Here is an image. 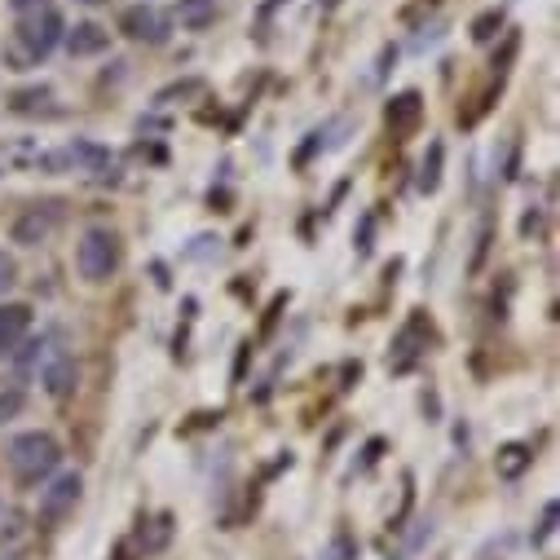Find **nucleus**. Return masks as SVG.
<instances>
[{
    "label": "nucleus",
    "mask_w": 560,
    "mask_h": 560,
    "mask_svg": "<svg viewBox=\"0 0 560 560\" xmlns=\"http://www.w3.org/2000/svg\"><path fill=\"white\" fill-rule=\"evenodd\" d=\"M419 119H424V102H419V93H397L388 102V124L393 132H410Z\"/></svg>",
    "instance_id": "obj_8"
},
{
    "label": "nucleus",
    "mask_w": 560,
    "mask_h": 560,
    "mask_svg": "<svg viewBox=\"0 0 560 560\" xmlns=\"http://www.w3.org/2000/svg\"><path fill=\"white\" fill-rule=\"evenodd\" d=\"M80 490H84L80 472H62V477H54L49 490H40V525H45V529H58V525L75 512Z\"/></svg>",
    "instance_id": "obj_4"
},
{
    "label": "nucleus",
    "mask_w": 560,
    "mask_h": 560,
    "mask_svg": "<svg viewBox=\"0 0 560 560\" xmlns=\"http://www.w3.org/2000/svg\"><path fill=\"white\" fill-rule=\"evenodd\" d=\"M208 10H212V0H182V19H190V23H203Z\"/></svg>",
    "instance_id": "obj_15"
},
{
    "label": "nucleus",
    "mask_w": 560,
    "mask_h": 560,
    "mask_svg": "<svg viewBox=\"0 0 560 560\" xmlns=\"http://www.w3.org/2000/svg\"><path fill=\"white\" fill-rule=\"evenodd\" d=\"M58 464H62V446H58L49 433H23V438L10 442V468H14L23 481H40V477H49Z\"/></svg>",
    "instance_id": "obj_2"
},
{
    "label": "nucleus",
    "mask_w": 560,
    "mask_h": 560,
    "mask_svg": "<svg viewBox=\"0 0 560 560\" xmlns=\"http://www.w3.org/2000/svg\"><path fill=\"white\" fill-rule=\"evenodd\" d=\"M119 32H124V36H132V40L164 45V40H168V19H164L155 5H132V10H124Z\"/></svg>",
    "instance_id": "obj_5"
},
{
    "label": "nucleus",
    "mask_w": 560,
    "mask_h": 560,
    "mask_svg": "<svg viewBox=\"0 0 560 560\" xmlns=\"http://www.w3.org/2000/svg\"><path fill=\"white\" fill-rule=\"evenodd\" d=\"M19 410H23V393H19V388L0 393V424H5V419H14Z\"/></svg>",
    "instance_id": "obj_13"
},
{
    "label": "nucleus",
    "mask_w": 560,
    "mask_h": 560,
    "mask_svg": "<svg viewBox=\"0 0 560 560\" xmlns=\"http://www.w3.org/2000/svg\"><path fill=\"white\" fill-rule=\"evenodd\" d=\"M0 560H10V556H0Z\"/></svg>",
    "instance_id": "obj_17"
},
{
    "label": "nucleus",
    "mask_w": 560,
    "mask_h": 560,
    "mask_svg": "<svg viewBox=\"0 0 560 560\" xmlns=\"http://www.w3.org/2000/svg\"><path fill=\"white\" fill-rule=\"evenodd\" d=\"M106 45H110V32H106V27H97V23H80L75 32H67V49H71L75 58L102 54Z\"/></svg>",
    "instance_id": "obj_9"
},
{
    "label": "nucleus",
    "mask_w": 560,
    "mask_h": 560,
    "mask_svg": "<svg viewBox=\"0 0 560 560\" xmlns=\"http://www.w3.org/2000/svg\"><path fill=\"white\" fill-rule=\"evenodd\" d=\"M49 230H54V212L32 208V212H23V217L14 221V243L36 247V243H45V238H49Z\"/></svg>",
    "instance_id": "obj_6"
},
{
    "label": "nucleus",
    "mask_w": 560,
    "mask_h": 560,
    "mask_svg": "<svg viewBox=\"0 0 560 560\" xmlns=\"http://www.w3.org/2000/svg\"><path fill=\"white\" fill-rule=\"evenodd\" d=\"M14 19H19V58L40 62L58 40H62V19L54 10V0H14Z\"/></svg>",
    "instance_id": "obj_1"
},
{
    "label": "nucleus",
    "mask_w": 560,
    "mask_h": 560,
    "mask_svg": "<svg viewBox=\"0 0 560 560\" xmlns=\"http://www.w3.org/2000/svg\"><path fill=\"white\" fill-rule=\"evenodd\" d=\"M529 464V451L525 446H503L499 451V477H521Z\"/></svg>",
    "instance_id": "obj_11"
},
{
    "label": "nucleus",
    "mask_w": 560,
    "mask_h": 560,
    "mask_svg": "<svg viewBox=\"0 0 560 560\" xmlns=\"http://www.w3.org/2000/svg\"><path fill=\"white\" fill-rule=\"evenodd\" d=\"M14 283H19V265H14L5 252H0V296H5Z\"/></svg>",
    "instance_id": "obj_14"
},
{
    "label": "nucleus",
    "mask_w": 560,
    "mask_h": 560,
    "mask_svg": "<svg viewBox=\"0 0 560 560\" xmlns=\"http://www.w3.org/2000/svg\"><path fill=\"white\" fill-rule=\"evenodd\" d=\"M27 323H32V310L27 305H5V310H0V358H5L23 340Z\"/></svg>",
    "instance_id": "obj_7"
},
{
    "label": "nucleus",
    "mask_w": 560,
    "mask_h": 560,
    "mask_svg": "<svg viewBox=\"0 0 560 560\" xmlns=\"http://www.w3.org/2000/svg\"><path fill=\"white\" fill-rule=\"evenodd\" d=\"M551 529H556V508H547V512H542V529L534 534V542H547V538H551Z\"/></svg>",
    "instance_id": "obj_16"
},
{
    "label": "nucleus",
    "mask_w": 560,
    "mask_h": 560,
    "mask_svg": "<svg viewBox=\"0 0 560 560\" xmlns=\"http://www.w3.org/2000/svg\"><path fill=\"white\" fill-rule=\"evenodd\" d=\"M75 265L89 283H106V278L119 269V238L110 230H84L80 247H75Z\"/></svg>",
    "instance_id": "obj_3"
},
{
    "label": "nucleus",
    "mask_w": 560,
    "mask_h": 560,
    "mask_svg": "<svg viewBox=\"0 0 560 560\" xmlns=\"http://www.w3.org/2000/svg\"><path fill=\"white\" fill-rule=\"evenodd\" d=\"M45 388H49V397H67V393L75 388V362H71L67 353H58V358L45 366Z\"/></svg>",
    "instance_id": "obj_10"
},
{
    "label": "nucleus",
    "mask_w": 560,
    "mask_h": 560,
    "mask_svg": "<svg viewBox=\"0 0 560 560\" xmlns=\"http://www.w3.org/2000/svg\"><path fill=\"white\" fill-rule=\"evenodd\" d=\"M442 182V142H433L429 160H424V177H419V190H438Z\"/></svg>",
    "instance_id": "obj_12"
}]
</instances>
